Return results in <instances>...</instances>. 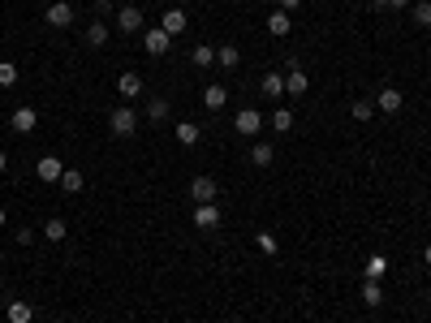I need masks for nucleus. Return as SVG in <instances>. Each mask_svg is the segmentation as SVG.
Returning a JSON list of instances; mask_svg holds the SVG:
<instances>
[{"label":"nucleus","instance_id":"7ed1b4c3","mask_svg":"<svg viewBox=\"0 0 431 323\" xmlns=\"http://www.w3.org/2000/svg\"><path fill=\"white\" fill-rule=\"evenodd\" d=\"M117 30H121V35H138V30H147L142 9H138V5H121V9H117Z\"/></svg>","mask_w":431,"mask_h":323},{"label":"nucleus","instance_id":"72a5a7b5","mask_svg":"<svg viewBox=\"0 0 431 323\" xmlns=\"http://www.w3.org/2000/svg\"><path fill=\"white\" fill-rule=\"evenodd\" d=\"M298 5H302V0H276V9H280V13H294Z\"/></svg>","mask_w":431,"mask_h":323},{"label":"nucleus","instance_id":"c756f323","mask_svg":"<svg viewBox=\"0 0 431 323\" xmlns=\"http://www.w3.org/2000/svg\"><path fill=\"white\" fill-rule=\"evenodd\" d=\"M254 246H259L263 254H276V250H280V241H276V233H267V229H263V233H254Z\"/></svg>","mask_w":431,"mask_h":323},{"label":"nucleus","instance_id":"2eb2a0df","mask_svg":"<svg viewBox=\"0 0 431 323\" xmlns=\"http://www.w3.org/2000/svg\"><path fill=\"white\" fill-rule=\"evenodd\" d=\"M216 65H220V69H237V65H242L237 43H220V47H216Z\"/></svg>","mask_w":431,"mask_h":323},{"label":"nucleus","instance_id":"393cba45","mask_svg":"<svg viewBox=\"0 0 431 323\" xmlns=\"http://www.w3.org/2000/svg\"><path fill=\"white\" fill-rule=\"evenodd\" d=\"M43 237H47V241H65V237H69V224L60 220V216H52V220L43 224Z\"/></svg>","mask_w":431,"mask_h":323},{"label":"nucleus","instance_id":"4be33fe9","mask_svg":"<svg viewBox=\"0 0 431 323\" xmlns=\"http://www.w3.org/2000/svg\"><path fill=\"white\" fill-rule=\"evenodd\" d=\"M9 323H35V306L30 302H9Z\"/></svg>","mask_w":431,"mask_h":323},{"label":"nucleus","instance_id":"9b49d317","mask_svg":"<svg viewBox=\"0 0 431 323\" xmlns=\"http://www.w3.org/2000/svg\"><path fill=\"white\" fill-rule=\"evenodd\" d=\"M307 87H311L307 69H302V65H294V69L285 74V95H307Z\"/></svg>","mask_w":431,"mask_h":323},{"label":"nucleus","instance_id":"1a4fd4ad","mask_svg":"<svg viewBox=\"0 0 431 323\" xmlns=\"http://www.w3.org/2000/svg\"><path fill=\"white\" fill-rule=\"evenodd\" d=\"M195 229H220V207L216 203H199L195 207Z\"/></svg>","mask_w":431,"mask_h":323},{"label":"nucleus","instance_id":"ea45409f","mask_svg":"<svg viewBox=\"0 0 431 323\" xmlns=\"http://www.w3.org/2000/svg\"><path fill=\"white\" fill-rule=\"evenodd\" d=\"M147 5H159V0H147Z\"/></svg>","mask_w":431,"mask_h":323},{"label":"nucleus","instance_id":"f3484780","mask_svg":"<svg viewBox=\"0 0 431 323\" xmlns=\"http://www.w3.org/2000/svg\"><path fill=\"white\" fill-rule=\"evenodd\" d=\"M190 65H195V69H212V65H216V47L212 43H199L195 52H190Z\"/></svg>","mask_w":431,"mask_h":323},{"label":"nucleus","instance_id":"473e14b6","mask_svg":"<svg viewBox=\"0 0 431 323\" xmlns=\"http://www.w3.org/2000/svg\"><path fill=\"white\" fill-rule=\"evenodd\" d=\"M35 241V229H18V246H30Z\"/></svg>","mask_w":431,"mask_h":323},{"label":"nucleus","instance_id":"dca6fc26","mask_svg":"<svg viewBox=\"0 0 431 323\" xmlns=\"http://www.w3.org/2000/svg\"><path fill=\"white\" fill-rule=\"evenodd\" d=\"M108 35H113V26H108L104 18H95V22L87 26V43H91V47H104V43H108Z\"/></svg>","mask_w":431,"mask_h":323},{"label":"nucleus","instance_id":"a878e982","mask_svg":"<svg viewBox=\"0 0 431 323\" xmlns=\"http://www.w3.org/2000/svg\"><path fill=\"white\" fill-rule=\"evenodd\" d=\"M147 121H168V100H159V95H155V100H147Z\"/></svg>","mask_w":431,"mask_h":323},{"label":"nucleus","instance_id":"6e6552de","mask_svg":"<svg viewBox=\"0 0 431 323\" xmlns=\"http://www.w3.org/2000/svg\"><path fill=\"white\" fill-rule=\"evenodd\" d=\"M35 125H39V112H35V108H18V112L9 117V129H13V134H30Z\"/></svg>","mask_w":431,"mask_h":323},{"label":"nucleus","instance_id":"2f4dec72","mask_svg":"<svg viewBox=\"0 0 431 323\" xmlns=\"http://www.w3.org/2000/svg\"><path fill=\"white\" fill-rule=\"evenodd\" d=\"M410 13H414V22H419V26H431V0H419Z\"/></svg>","mask_w":431,"mask_h":323},{"label":"nucleus","instance_id":"423d86ee","mask_svg":"<svg viewBox=\"0 0 431 323\" xmlns=\"http://www.w3.org/2000/svg\"><path fill=\"white\" fill-rule=\"evenodd\" d=\"M233 129H237V134H242V138H254V134H259V129H263V117H259V112H254V108H242V112H237V117H233Z\"/></svg>","mask_w":431,"mask_h":323},{"label":"nucleus","instance_id":"9d476101","mask_svg":"<svg viewBox=\"0 0 431 323\" xmlns=\"http://www.w3.org/2000/svg\"><path fill=\"white\" fill-rule=\"evenodd\" d=\"M401 91H397V87H384V91H379L375 95V112H388V117H393V112H401Z\"/></svg>","mask_w":431,"mask_h":323},{"label":"nucleus","instance_id":"f03ea898","mask_svg":"<svg viewBox=\"0 0 431 323\" xmlns=\"http://www.w3.org/2000/svg\"><path fill=\"white\" fill-rule=\"evenodd\" d=\"M74 22H78V13H74L69 0H52V5L43 9V26H52V30H69Z\"/></svg>","mask_w":431,"mask_h":323},{"label":"nucleus","instance_id":"4468645a","mask_svg":"<svg viewBox=\"0 0 431 323\" xmlns=\"http://www.w3.org/2000/svg\"><path fill=\"white\" fill-rule=\"evenodd\" d=\"M159 30H164V35H181V30H186V13H181V9H164Z\"/></svg>","mask_w":431,"mask_h":323},{"label":"nucleus","instance_id":"c9c22d12","mask_svg":"<svg viewBox=\"0 0 431 323\" xmlns=\"http://www.w3.org/2000/svg\"><path fill=\"white\" fill-rule=\"evenodd\" d=\"M410 5V0H388V9H406Z\"/></svg>","mask_w":431,"mask_h":323},{"label":"nucleus","instance_id":"a211bd4d","mask_svg":"<svg viewBox=\"0 0 431 323\" xmlns=\"http://www.w3.org/2000/svg\"><path fill=\"white\" fill-rule=\"evenodd\" d=\"M362 276L366 280H384L388 276V258L384 254H371V258H366V267H362Z\"/></svg>","mask_w":431,"mask_h":323},{"label":"nucleus","instance_id":"4c0bfd02","mask_svg":"<svg viewBox=\"0 0 431 323\" xmlns=\"http://www.w3.org/2000/svg\"><path fill=\"white\" fill-rule=\"evenodd\" d=\"M5 168H9V155H5V151H0V172H5Z\"/></svg>","mask_w":431,"mask_h":323},{"label":"nucleus","instance_id":"c85d7f7f","mask_svg":"<svg viewBox=\"0 0 431 323\" xmlns=\"http://www.w3.org/2000/svg\"><path fill=\"white\" fill-rule=\"evenodd\" d=\"M349 112H354V121H371L375 117V100H354Z\"/></svg>","mask_w":431,"mask_h":323},{"label":"nucleus","instance_id":"0eeeda50","mask_svg":"<svg viewBox=\"0 0 431 323\" xmlns=\"http://www.w3.org/2000/svg\"><path fill=\"white\" fill-rule=\"evenodd\" d=\"M60 172H65V164H60V159H56V155H43V159H39V164H35V177H39V181H43V186H52V181H60Z\"/></svg>","mask_w":431,"mask_h":323},{"label":"nucleus","instance_id":"aec40b11","mask_svg":"<svg viewBox=\"0 0 431 323\" xmlns=\"http://www.w3.org/2000/svg\"><path fill=\"white\" fill-rule=\"evenodd\" d=\"M289 30H294V22H289V13H272V18H267V35H276V39H285V35H289Z\"/></svg>","mask_w":431,"mask_h":323},{"label":"nucleus","instance_id":"ddd939ff","mask_svg":"<svg viewBox=\"0 0 431 323\" xmlns=\"http://www.w3.org/2000/svg\"><path fill=\"white\" fill-rule=\"evenodd\" d=\"M117 95H121V100H138V95H142V78L138 74H121L117 78Z\"/></svg>","mask_w":431,"mask_h":323},{"label":"nucleus","instance_id":"e433bc0d","mask_svg":"<svg viewBox=\"0 0 431 323\" xmlns=\"http://www.w3.org/2000/svg\"><path fill=\"white\" fill-rule=\"evenodd\" d=\"M5 224H9V212H5V207H0V229H5Z\"/></svg>","mask_w":431,"mask_h":323},{"label":"nucleus","instance_id":"20e7f679","mask_svg":"<svg viewBox=\"0 0 431 323\" xmlns=\"http://www.w3.org/2000/svg\"><path fill=\"white\" fill-rule=\"evenodd\" d=\"M216 194H220V186H216V177H207V172H199L195 181H190V199L195 203H216Z\"/></svg>","mask_w":431,"mask_h":323},{"label":"nucleus","instance_id":"39448f33","mask_svg":"<svg viewBox=\"0 0 431 323\" xmlns=\"http://www.w3.org/2000/svg\"><path fill=\"white\" fill-rule=\"evenodd\" d=\"M142 47H147L151 56H168V47H173V35H164L159 26H147V30H142Z\"/></svg>","mask_w":431,"mask_h":323},{"label":"nucleus","instance_id":"f8f14e48","mask_svg":"<svg viewBox=\"0 0 431 323\" xmlns=\"http://www.w3.org/2000/svg\"><path fill=\"white\" fill-rule=\"evenodd\" d=\"M225 104H229V91L220 87V82H212V87L203 91V108H207V112H220Z\"/></svg>","mask_w":431,"mask_h":323},{"label":"nucleus","instance_id":"58836bf2","mask_svg":"<svg viewBox=\"0 0 431 323\" xmlns=\"http://www.w3.org/2000/svg\"><path fill=\"white\" fill-rule=\"evenodd\" d=\"M423 263H427V267H431V246H427V250H423Z\"/></svg>","mask_w":431,"mask_h":323},{"label":"nucleus","instance_id":"7c9ffc66","mask_svg":"<svg viewBox=\"0 0 431 323\" xmlns=\"http://www.w3.org/2000/svg\"><path fill=\"white\" fill-rule=\"evenodd\" d=\"M18 65H13V60H0V87H18Z\"/></svg>","mask_w":431,"mask_h":323},{"label":"nucleus","instance_id":"bb28decb","mask_svg":"<svg viewBox=\"0 0 431 323\" xmlns=\"http://www.w3.org/2000/svg\"><path fill=\"white\" fill-rule=\"evenodd\" d=\"M362 302H366V306H379V302H384V285H379V280H366V285H362Z\"/></svg>","mask_w":431,"mask_h":323},{"label":"nucleus","instance_id":"f257e3e1","mask_svg":"<svg viewBox=\"0 0 431 323\" xmlns=\"http://www.w3.org/2000/svg\"><path fill=\"white\" fill-rule=\"evenodd\" d=\"M108 129H113L117 138H134V134H138V112H134L130 104L113 108V112H108Z\"/></svg>","mask_w":431,"mask_h":323},{"label":"nucleus","instance_id":"5701e85b","mask_svg":"<svg viewBox=\"0 0 431 323\" xmlns=\"http://www.w3.org/2000/svg\"><path fill=\"white\" fill-rule=\"evenodd\" d=\"M263 95H267V100H280V95H285V74H263Z\"/></svg>","mask_w":431,"mask_h":323},{"label":"nucleus","instance_id":"cd10ccee","mask_svg":"<svg viewBox=\"0 0 431 323\" xmlns=\"http://www.w3.org/2000/svg\"><path fill=\"white\" fill-rule=\"evenodd\" d=\"M272 129H276V134H289V129H294V112L289 108H276L272 112Z\"/></svg>","mask_w":431,"mask_h":323},{"label":"nucleus","instance_id":"b1692460","mask_svg":"<svg viewBox=\"0 0 431 323\" xmlns=\"http://www.w3.org/2000/svg\"><path fill=\"white\" fill-rule=\"evenodd\" d=\"M60 190H65V194H78V190H82L87 186V177L82 172H78V168H65V172H60V181H56Z\"/></svg>","mask_w":431,"mask_h":323},{"label":"nucleus","instance_id":"f704fd0d","mask_svg":"<svg viewBox=\"0 0 431 323\" xmlns=\"http://www.w3.org/2000/svg\"><path fill=\"white\" fill-rule=\"evenodd\" d=\"M108 9H113V0H95V13H100V18H108Z\"/></svg>","mask_w":431,"mask_h":323},{"label":"nucleus","instance_id":"412c9836","mask_svg":"<svg viewBox=\"0 0 431 323\" xmlns=\"http://www.w3.org/2000/svg\"><path fill=\"white\" fill-rule=\"evenodd\" d=\"M173 134H177V142H181V147H195V142L203 138V129H199L195 121H181L177 129H173Z\"/></svg>","mask_w":431,"mask_h":323},{"label":"nucleus","instance_id":"6ab92c4d","mask_svg":"<svg viewBox=\"0 0 431 323\" xmlns=\"http://www.w3.org/2000/svg\"><path fill=\"white\" fill-rule=\"evenodd\" d=\"M272 159H276L272 142H254V147H250V164H254V168H267V164H272Z\"/></svg>","mask_w":431,"mask_h":323}]
</instances>
